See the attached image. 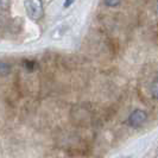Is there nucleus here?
Returning a JSON list of instances; mask_svg holds the SVG:
<instances>
[{
  "mask_svg": "<svg viewBox=\"0 0 158 158\" xmlns=\"http://www.w3.org/2000/svg\"><path fill=\"white\" fill-rule=\"evenodd\" d=\"M155 158H158V148H157V150H156V155H155Z\"/></svg>",
  "mask_w": 158,
  "mask_h": 158,
  "instance_id": "nucleus-7",
  "label": "nucleus"
},
{
  "mask_svg": "<svg viewBox=\"0 0 158 158\" xmlns=\"http://www.w3.org/2000/svg\"><path fill=\"white\" fill-rule=\"evenodd\" d=\"M120 4H121L120 1H105V5L110 7H115V6H119Z\"/></svg>",
  "mask_w": 158,
  "mask_h": 158,
  "instance_id": "nucleus-5",
  "label": "nucleus"
},
{
  "mask_svg": "<svg viewBox=\"0 0 158 158\" xmlns=\"http://www.w3.org/2000/svg\"><path fill=\"white\" fill-rule=\"evenodd\" d=\"M146 120H148V113L143 111V110L137 108L128 115L127 123H128L130 126L132 127H140L146 123Z\"/></svg>",
  "mask_w": 158,
  "mask_h": 158,
  "instance_id": "nucleus-2",
  "label": "nucleus"
},
{
  "mask_svg": "<svg viewBox=\"0 0 158 158\" xmlns=\"http://www.w3.org/2000/svg\"><path fill=\"white\" fill-rule=\"evenodd\" d=\"M26 15L32 20H40L44 17V7H43V1L40 0H29L24 2Z\"/></svg>",
  "mask_w": 158,
  "mask_h": 158,
  "instance_id": "nucleus-1",
  "label": "nucleus"
},
{
  "mask_svg": "<svg viewBox=\"0 0 158 158\" xmlns=\"http://www.w3.org/2000/svg\"><path fill=\"white\" fill-rule=\"evenodd\" d=\"M11 71V65L6 62H1L0 63V74L2 75V76H6L8 73Z\"/></svg>",
  "mask_w": 158,
  "mask_h": 158,
  "instance_id": "nucleus-4",
  "label": "nucleus"
},
{
  "mask_svg": "<svg viewBox=\"0 0 158 158\" xmlns=\"http://www.w3.org/2000/svg\"><path fill=\"white\" fill-rule=\"evenodd\" d=\"M151 95L153 99L158 100V77L152 81V85H151Z\"/></svg>",
  "mask_w": 158,
  "mask_h": 158,
  "instance_id": "nucleus-3",
  "label": "nucleus"
},
{
  "mask_svg": "<svg viewBox=\"0 0 158 158\" xmlns=\"http://www.w3.org/2000/svg\"><path fill=\"white\" fill-rule=\"evenodd\" d=\"M73 4H74V1H65V2L63 4V6L64 7H69V6L73 5Z\"/></svg>",
  "mask_w": 158,
  "mask_h": 158,
  "instance_id": "nucleus-6",
  "label": "nucleus"
}]
</instances>
